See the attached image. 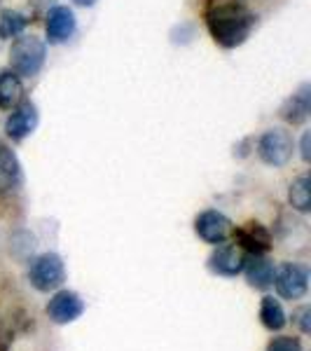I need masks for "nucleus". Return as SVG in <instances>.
Segmentation results:
<instances>
[{"instance_id": "nucleus-1", "label": "nucleus", "mask_w": 311, "mask_h": 351, "mask_svg": "<svg viewBox=\"0 0 311 351\" xmlns=\"http://www.w3.org/2000/svg\"><path fill=\"white\" fill-rule=\"evenodd\" d=\"M206 26L218 45L239 47L251 36L253 26H256V16H253L251 10L239 3H223L213 5L206 12Z\"/></svg>"}, {"instance_id": "nucleus-2", "label": "nucleus", "mask_w": 311, "mask_h": 351, "mask_svg": "<svg viewBox=\"0 0 311 351\" xmlns=\"http://www.w3.org/2000/svg\"><path fill=\"white\" fill-rule=\"evenodd\" d=\"M45 43L36 36H21L16 38L10 47V66H12L14 75L33 77L45 64Z\"/></svg>"}, {"instance_id": "nucleus-3", "label": "nucleus", "mask_w": 311, "mask_h": 351, "mask_svg": "<svg viewBox=\"0 0 311 351\" xmlns=\"http://www.w3.org/2000/svg\"><path fill=\"white\" fill-rule=\"evenodd\" d=\"M28 281L40 293L56 291L66 281L64 260L56 256V253H42V256H38L28 265Z\"/></svg>"}, {"instance_id": "nucleus-4", "label": "nucleus", "mask_w": 311, "mask_h": 351, "mask_svg": "<svg viewBox=\"0 0 311 351\" xmlns=\"http://www.w3.org/2000/svg\"><path fill=\"white\" fill-rule=\"evenodd\" d=\"M258 155L269 167H284L293 157V136L286 129H269L260 138Z\"/></svg>"}, {"instance_id": "nucleus-5", "label": "nucleus", "mask_w": 311, "mask_h": 351, "mask_svg": "<svg viewBox=\"0 0 311 351\" xmlns=\"http://www.w3.org/2000/svg\"><path fill=\"white\" fill-rule=\"evenodd\" d=\"M274 284L281 298L286 300H299L307 295L309 288V269L297 263L281 265L279 271H274Z\"/></svg>"}, {"instance_id": "nucleus-6", "label": "nucleus", "mask_w": 311, "mask_h": 351, "mask_svg": "<svg viewBox=\"0 0 311 351\" xmlns=\"http://www.w3.org/2000/svg\"><path fill=\"white\" fill-rule=\"evenodd\" d=\"M84 314V302L80 295L73 291H59L56 295L47 302V316L59 326L73 324Z\"/></svg>"}, {"instance_id": "nucleus-7", "label": "nucleus", "mask_w": 311, "mask_h": 351, "mask_svg": "<svg viewBox=\"0 0 311 351\" xmlns=\"http://www.w3.org/2000/svg\"><path fill=\"white\" fill-rule=\"evenodd\" d=\"M195 230L206 243H223L232 234V223L220 211H203L201 216H197Z\"/></svg>"}, {"instance_id": "nucleus-8", "label": "nucleus", "mask_w": 311, "mask_h": 351, "mask_svg": "<svg viewBox=\"0 0 311 351\" xmlns=\"http://www.w3.org/2000/svg\"><path fill=\"white\" fill-rule=\"evenodd\" d=\"M244 253L236 246H218L213 256L208 258V269L218 276H236L244 271Z\"/></svg>"}, {"instance_id": "nucleus-9", "label": "nucleus", "mask_w": 311, "mask_h": 351, "mask_svg": "<svg viewBox=\"0 0 311 351\" xmlns=\"http://www.w3.org/2000/svg\"><path fill=\"white\" fill-rule=\"evenodd\" d=\"M244 269H246L248 284L253 288L264 291V288L274 284V265L262 253H248V258H244Z\"/></svg>"}, {"instance_id": "nucleus-10", "label": "nucleus", "mask_w": 311, "mask_h": 351, "mask_svg": "<svg viewBox=\"0 0 311 351\" xmlns=\"http://www.w3.org/2000/svg\"><path fill=\"white\" fill-rule=\"evenodd\" d=\"M38 124V110L36 106L31 104H21L16 106L12 115L8 117V124H5V129H8V136L12 141H21L26 138L28 134L36 129Z\"/></svg>"}, {"instance_id": "nucleus-11", "label": "nucleus", "mask_w": 311, "mask_h": 351, "mask_svg": "<svg viewBox=\"0 0 311 351\" xmlns=\"http://www.w3.org/2000/svg\"><path fill=\"white\" fill-rule=\"evenodd\" d=\"M75 31V14L68 8H52L47 14V38L49 43H66Z\"/></svg>"}, {"instance_id": "nucleus-12", "label": "nucleus", "mask_w": 311, "mask_h": 351, "mask_svg": "<svg viewBox=\"0 0 311 351\" xmlns=\"http://www.w3.org/2000/svg\"><path fill=\"white\" fill-rule=\"evenodd\" d=\"M234 237H236V243H239L241 248H246L248 253H264L271 246L269 232L260 223H248L246 228L236 230Z\"/></svg>"}, {"instance_id": "nucleus-13", "label": "nucleus", "mask_w": 311, "mask_h": 351, "mask_svg": "<svg viewBox=\"0 0 311 351\" xmlns=\"http://www.w3.org/2000/svg\"><path fill=\"white\" fill-rule=\"evenodd\" d=\"M309 84H304L297 94H293L290 99L286 101V106L281 108V115H284L286 122L290 124H299L309 117V110H311V101H309Z\"/></svg>"}, {"instance_id": "nucleus-14", "label": "nucleus", "mask_w": 311, "mask_h": 351, "mask_svg": "<svg viewBox=\"0 0 311 351\" xmlns=\"http://www.w3.org/2000/svg\"><path fill=\"white\" fill-rule=\"evenodd\" d=\"M21 180V169H19V162H16L14 152L8 148V145L0 141V188L3 190H10V188H16Z\"/></svg>"}, {"instance_id": "nucleus-15", "label": "nucleus", "mask_w": 311, "mask_h": 351, "mask_svg": "<svg viewBox=\"0 0 311 351\" xmlns=\"http://www.w3.org/2000/svg\"><path fill=\"white\" fill-rule=\"evenodd\" d=\"M24 96V87H21L19 75L14 73H0V108H16Z\"/></svg>"}, {"instance_id": "nucleus-16", "label": "nucleus", "mask_w": 311, "mask_h": 351, "mask_svg": "<svg viewBox=\"0 0 311 351\" xmlns=\"http://www.w3.org/2000/svg\"><path fill=\"white\" fill-rule=\"evenodd\" d=\"M260 321H262V326L267 330H281L286 326V311L279 300H274L271 295L262 298V302H260Z\"/></svg>"}, {"instance_id": "nucleus-17", "label": "nucleus", "mask_w": 311, "mask_h": 351, "mask_svg": "<svg viewBox=\"0 0 311 351\" xmlns=\"http://www.w3.org/2000/svg\"><path fill=\"white\" fill-rule=\"evenodd\" d=\"M288 197H290V204L293 208H297V211L307 213L311 208V188H309V176H299L290 183V192H288Z\"/></svg>"}, {"instance_id": "nucleus-18", "label": "nucleus", "mask_w": 311, "mask_h": 351, "mask_svg": "<svg viewBox=\"0 0 311 351\" xmlns=\"http://www.w3.org/2000/svg\"><path fill=\"white\" fill-rule=\"evenodd\" d=\"M26 24H28V19H26L24 14L8 10V12L0 14V36H5V38L19 36V33L26 28Z\"/></svg>"}, {"instance_id": "nucleus-19", "label": "nucleus", "mask_w": 311, "mask_h": 351, "mask_svg": "<svg viewBox=\"0 0 311 351\" xmlns=\"http://www.w3.org/2000/svg\"><path fill=\"white\" fill-rule=\"evenodd\" d=\"M267 351H304V349H302V342H299L297 337L281 335V337L271 339V342L267 344Z\"/></svg>"}, {"instance_id": "nucleus-20", "label": "nucleus", "mask_w": 311, "mask_h": 351, "mask_svg": "<svg viewBox=\"0 0 311 351\" xmlns=\"http://www.w3.org/2000/svg\"><path fill=\"white\" fill-rule=\"evenodd\" d=\"M309 316H311V309L309 307H299L297 311H295V324L299 326V330L304 332V335H309V330H311V324H309Z\"/></svg>"}, {"instance_id": "nucleus-21", "label": "nucleus", "mask_w": 311, "mask_h": 351, "mask_svg": "<svg viewBox=\"0 0 311 351\" xmlns=\"http://www.w3.org/2000/svg\"><path fill=\"white\" fill-rule=\"evenodd\" d=\"M302 157L309 160V134H304V138H302Z\"/></svg>"}, {"instance_id": "nucleus-22", "label": "nucleus", "mask_w": 311, "mask_h": 351, "mask_svg": "<svg viewBox=\"0 0 311 351\" xmlns=\"http://www.w3.org/2000/svg\"><path fill=\"white\" fill-rule=\"evenodd\" d=\"M75 3H77V5H82V8H92L96 0H75Z\"/></svg>"}, {"instance_id": "nucleus-23", "label": "nucleus", "mask_w": 311, "mask_h": 351, "mask_svg": "<svg viewBox=\"0 0 311 351\" xmlns=\"http://www.w3.org/2000/svg\"><path fill=\"white\" fill-rule=\"evenodd\" d=\"M49 3H54V0H36V5H49Z\"/></svg>"}]
</instances>
